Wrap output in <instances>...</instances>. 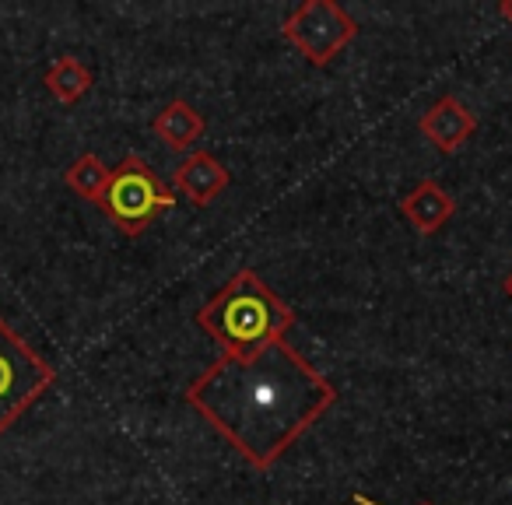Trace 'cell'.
Wrapping results in <instances>:
<instances>
[{
    "label": "cell",
    "mask_w": 512,
    "mask_h": 505,
    "mask_svg": "<svg viewBox=\"0 0 512 505\" xmlns=\"http://www.w3.org/2000/svg\"><path fill=\"white\" fill-rule=\"evenodd\" d=\"M337 390L306 355L281 337L264 348L221 351L190 386L186 404L197 407L256 470H267L334 407Z\"/></svg>",
    "instance_id": "cell-1"
},
{
    "label": "cell",
    "mask_w": 512,
    "mask_h": 505,
    "mask_svg": "<svg viewBox=\"0 0 512 505\" xmlns=\"http://www.w3.org/2000/svg\"><path fill=\"white\" fill-rule=\"evenodd\" d=\"M197 327L232 355L281 341L295 327V309L253 267H242L214 299L197 309Z\"/></svg>",
    "instance_id": "cell-2"
},
{
    "label": "cell",
    "mask_w": 512,
    "mask_h": 505,
    "mask_svg": "<svg viewBox=\"0 0 512 505\" xmlns=\"http://www.w3.org/2000/svg\"><path fill=\"white\" fill-rule=\"evenodd\" d=\"M172 204H176V190L165 186L141 155H127L116 169H109V186L99 200L109 221L130 239L148 232L151 221Z\"/></svg>",
    "instance_id": "cell-3"
},
{
    "label": "cell",
    "mask_w": 512,
    "mask_h": 505,
    "mask_svg": "<svg viewBox=\"0 0 512 505\" xmlns=\"http://www.w3.org/2000/svg\"><path fill=\"white\" fill-rule=\"evenodd\" d=\"M57 369L0 316V435L8 432L50 386Z\"/></svg>",
    "instance_id": "cell-4"
},
{
    "label": "cell",
    "mask_w": 512,
    "mask_h": 505,
    "mask_svg": "<svg viewBox=\"0 0 512 505\" xmlns=\"http://www.w3.org/2000/svg\"><path fill=\"white\" fill-rule=\"evenodd\" d=\"M281 36L313 67H327L344 46L358 39V22L334 0H306L285 18Z\"/></svg>",
    "instance_id": "cell-5"
},
{
    "label": "cell",
    "mask_w": 512,
    "mask_h": 505,
    "mask_svg": "<svg viewBox=\"0 0 512 505\" xmlns=\"http://www.w3.org/2000/svg\"><path fill=\"white\" fill-rule=\"evenodd\" d=\"M418 130L435 151H442V155H453V151H460L463 144L474 137L477 116L470 113V109L463 106L456 95H442L439 102H432V106H428V113H421Z\"/></svg>",
    "instance_id": "cell-6"
},
{
    "label": "cell",
    "mask_w": 512,
    "mask_h": 505,
    "mask_svg": "<svg viewBox=\"0 0 512 505\" xmlns=\"http://www.w3.org/2000/svg\"><path fill=\"white\" fill-rule=\"evenodd\" d=\"M172 183L183 197H190V204L207 207L214 197H221L228 186V169L207 151H190L179 162V169L172 172Z\"/></svg>",
    "instance_id": "cell-7"
},
{
    "label": "cell",
    "mask_w": 512,
    "mask_h": 505,
    "mask_svg": "<svg viewBox=\"0 0 512 505\" xmlns=\"http://www.w3.org/2000/svg\"><path fill=\"white\" fill-rule=\"evenodd\" d=\"M400 214L411 221L418 235H435L456 214V200H453V193L435 183V179H421V183L400 200Z\"/></svg>",
    "instance_id": "cell-8"
},
{
    "label": "cell",
    "mask_w": 512,
    "mask_h": 505,
    "mask_svg": "<svg viewBox=\"0 0 512 505\" xmlns=\"http://www.w3.org/2000/svg\"><path fill=\"white\" fill-rule=\"evenodd\" d=\"M151 130H155V137L169 151H183V155H190V151H197V144L204 141L207 123L186 99H172L169 106L151 120Z\"/></svg>",
    "instance_id": "cell-9"
},
{
    "label": "cell",
    "mask_w": 512,
    "mask_h": 505,
    "mask_svg": "<svg viewBox=\"0 0 512 505\" xmlns=\"http://www.w3.org/2000/svg\"><path fill=\"white\" fill-rule=\"evenodd\" d=\"M46 88H50V95L57 102L74 106L92 88V71L78 57H57L50 71H46Z\"/></svg>",
    "instance_id": "cell-10"
},
{
    "label": "cell",
    "mask_w": 512,
    "mask_h": 505,
    "mask_svg": "<svg viewBox=\"0 0 512 505\" xmlns=\"http://www.w3.org/2000/svg\"><path fill=\"white\" fill-rule=\"evenodd\" d=\"M64 183L71 186L78 197L99 204L102 193H106V186H109V169H106V162H102L99 155H92V151H88V155H81L78 162L64 172Z\"/></svg>",
    "instance_id": "cell-11"
},
{
    "label": "cell",
    "mask_w": 512,
    "mask_h": 505,
    "mask_svg": "<svg viewBox=\"0 0 512 505\" xmlns=\"http://www.w3.org/2000/svg\"><path fill=\"white\" fill-rule=\"evenodd\" d=\"M498 15H502L505 22L512 25V0H502V4H498Z\"/></svg>",
    "instance_id": "cell-12"
},
{
    "label": "cell",
    "mask_w": 512,
    "mask_h": 505,
    "mask_svg": "<svg viewBox=\"0 0 512 505\" xmlns=\"http://www.w3.org/2000/svg\"><path fill=\"white\" fill-rule=\"evenodd\" d=\"M355 505H379L376 498H369V495H362V491H358L355 495ZM421 505H428V502H421Z\"/></svg>",
    "instance_id": "cell-13"
},
{
    "label": "cell",
    "mask_w": 512,
    "mask_h": 505,
    "mask_svg": "<svg viewBox=\"0 0 512 505\" xmlns=\"http://www.w3.org/2000/svg\"><path fill=\"white\" fill-rule=\"evenodd\" d=\"M502 292H505V295H509V299H512V271L505 274V281H502Z\"/></svg>",
    "instance_id": "cell-14"
}]
</instances>
